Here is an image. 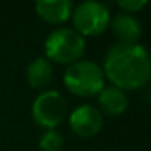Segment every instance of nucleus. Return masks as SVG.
Instances as JSON below:
<instances>
[{
  "label": "nucleus",
  "mask_w": 151,
  "mask_h": 151,
  "mask_svg": "<svg viewBox=\"0 0 151 151\" xmlns=\"http://www.w3.org/2000/svg\"><path fill=\"white\" fill-rule=\"evenodd\" d=\"M106 81L127 91L140 89L151 80L148 50L141 44H114L102 62Z\"/></svg>",
  "instance_id": "f257e3e1"
},
{
  "label": "nucleus",
  "mask_w": 151,
  "mask_h": 151,
  "mask_svg": "<svg viewBox=\"0 0 151 151\" xmlns=\"http://www.w3.org/2000/svg\"><path fill=\"white\" fill-rule=\"evenodd\" d=\"M86 50V39L80 36L73 28L60 26L52 29L44 41L46 59L50 63L72 65L83 59Z\"/></svg>",
  "instance_id": "f03ea898"
},
{
  "label": "nucleus",
  "mask_w": 151,
  "mask_h": 151,
  "mask_svg": "<svg viewBox=\"0 0 151 151\" xmlns=\"http://www.w3.org/2000/svg\"><path fill=\"white\" fill-rule=\"evenodd\" d=\"M62 80L68 93L78 98H94L106 86L102 67L86 59H81L67 67Z\"/></svg>",
  "instance_id": "7ed1b4c3"
},
{
  "label": "nucleus",
  "mask_w": 151,
  "mask_h": 151,
  "mask_svg": "<svg viewBox=\"0 0 151 151\" xmlns=\"http://www.w3.org/2000/svg\"><path fill=\"white\" fill-rule=\"evenodd\" d=\"M72 24L73 29L86 37L101 36L109 28L111 12L109 7L98 0H86L81 4H76L72 12Z\"/></svg>",
  "instance_id": "20e7f679"
},
{
  "label": "nucleus",
  "mask_w": 151,
  "mask_h": 151,
  "mask_svg": "<svg viewBox=\"0 0 151 151\" xmlns=\"http://www.w3.org/2000/svg\"><path fill=\"white\" fill-rule=\"evenodd\" d=\"M68 114L65 96L57 89L41 91L31 106V115L37 127L44 130H55Z\"/></svg>",
  "instance_id": "39448f33"
},
{
  "label": "nucleus",
  "mask_w": 151,
  "mask_h": 151,
  "mask_svg": "<svg viewBox=\"0 0 151 151\" xmlns=\"http://www.w3.org/2000/svg\"><path fill=\"white\" fill-rule=\"evenodd\" d=\"M68 127L76 137H96L104 127V115L93 104L76 106L68 114Z\"/></svg>",
  "instance_id": "423d86ee"
},
{
  "label": "nucleus",
  "mask_w": 151,
  "mask_h": 151,
  "mask_svg": "<svg viewBox=\"0 0 151 151\" xmlns=\"http://www.w3.org/2000/svg\"><path fill=\"white\" fill-rule=\"evenodd\" d=\"M109 28L119 44H138L140 37L143 36V26L140 20L135 15L122 13V12L111 17Z\"/></svg>",
  "instance_id": "0eeeda50"
},
{
  "label": "nucleus",
  "mask_w": 151,
  "mask_h": 151,
  "mask_svg": "<svg viewBox=\"0 0 151 151\" xmlns=\"http://www.w3.org/2000/svg\"><path fill=\"white\" fill-rule=\"evenodd\" d=\"M75 4L70 0H37L34 4L36 15L49 24H65L72 18Z\"/></svg>",
  "instance_id": "6e6552de"
},
{
  "label": "nucleus",
  "mask_w": 151,
  "mask_h": 151,
  "mask_svg": "<svg viewBox=\"0 0 151 151\" xmlns=\"http://www.w3.org/2000/svg\"><path fill=\"white\" fill-rule=\"evenodd\" d=\"M96 99H98V106L96 107L101 111L102 115H109V117L122 115L128 107L127 93L112 85H106L101 89V93L96 96Z\"/></svg>",
  "instance_id": "1a4fd4ad"
},
{
  "label": "nucleus",
  "mask_w": 151,
  "mask_h": 151,
  "mask_svg": "<svg viewBox=\"0 0 151 151\" xmlns=\"http://www.w3.org/2000/svg\"><path fill=\"white\" fill-rule=\"evenodd\" d=\"M54 80V65L46 57H36L26 67V81L33 89L46 91Z\"/></svg>",
  "instance_id": "9d476101"
},
{
  "label": "nucleus",
  "mask_w": 151,
  "mask_h": 151,
  "mask_svg": "<svg viewBox=\"0 0 151 151\" xmlns=\"http://www.w3.org/2000/svg\"><path fill=\"white\" fill-rule=\"evenodd\" d=\"M37 146L41 151H60L63 146V137L59 130H46L39 137Z\"/></svg>",
  "instance_id": "9b49d317"
},
{
  "label": "nucleus",
  "mask_w": 151,
  "mask_h": 151,
  "mask_svg": "<svg viewBox=\"0 0 151 151\" xmlns=\"http://www.w3.org/2000/svg\"><path fill=\"white\" fill-rule=\"evenodd\" d=\"M117 7L122 13L135 15L146 7V2H145V0H119Z\"/></svg>",
  "instance_id": "f8f14e48"
},
{
  "label": "nucleus",
  "mask_w": 151,
  "mask_h": 151,
  "mask_svg": "<svg viewBox=\"0 0 151 151\" xmlns=\"http://www.w3.org/2000/svg\"><path fill=\"white\" fill-rule=\"evenodd\" d=\"M148 60H150V68H151V50H148Z\"/></svg>",
  "instance_id": "ddd939ff"
}]
</instances>
